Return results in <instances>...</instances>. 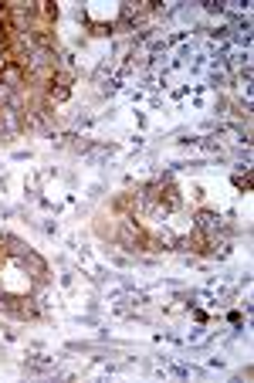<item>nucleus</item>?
<instances>
[{"label": "nucleus", "mask_w": 254, "mask_h": 383, "mask_svg": "<svg viewBox=\"0 0 254 383\" xmlns=\"http://www.w3.org/2000/svg\"><path fill=\"white\" fill-rule=\"evenodd\" d=\"M0 241H3V234H0Z\"/></svg>", "instance_id": "nucleus-2"}, {"label": "nucleus", "mask_w": 254, "mask_h": 383, "mask_svg": "<svg viewBox=\"0 0 254 383\" xmlns=\"http://www.w3.org/2000/svg\"><path fill=\"white\" fill-rule=\"evenodd\" d=\"M24 265H27L31 271H38V275H44V271H48L44 258H41V254H34V251H27V254H24Z\"/></svg>", "instance_id": "nucleus-1"}]
</instances>
